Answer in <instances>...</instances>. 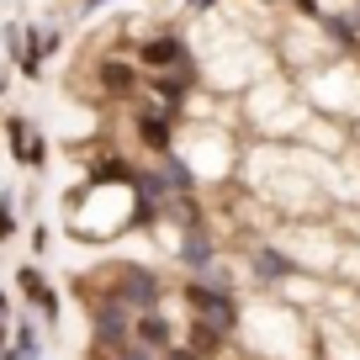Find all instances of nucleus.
<instances>
[{
    "instance_id": "1",
    "label": "nucleus",
    "mask_w": 360,
    "mask_h": 360,
    "mask_svg": "<svg viewBox=\"0 0 360 360\" xmlns=\"http://www.w3.org/2000/svg\"><path fill=\"white\" fill-rule=\"evenodd\" d=\"M90 281L101 286V292H112L127 313H148V307L165 302V281H159L148 265H112V270H101V276H90Z\"/></svg>"
},
{
    "instance_id": "2",
    "label": "nucleus",
    "mask_w": 360,
    "mask_h": 360,
    "mask_svg": "<svg viewBox=\"0 0 360 360\" xmlns=\"http://www.w3.org/2000/svg\"><path fill=\"white\" fill-rule=\"evenodd\" d=\"M133 64L143 69V75H159V69H202L196 53H191V43H186V32H175V27L138 37L133 43Z\"/></svg>"
},
{
    "instance_id": "3",
    "label": "nucleus",
    "mask_w": 360,
    "mask_h": 360,
    "mask_svg": "<svg viewBox=\"0 0 360 360\" xmlns=\"http://www.w3.org/2000/svg\"><path fill=\"white\" fill-rule=\"evenodd\" d=\"M180 297H186V307H191L202 323L223 328V334H233L238 328V297L228 281H186L180 286Z\"/></svg>"
},
{
    "instance_id": "4",
    "label": "nucleus",
    "mask_w": 360,
    "mask_h": 360,
    "mask_svg": "<svg viewBox=\"0 0 360 360\" xmlns=\"http://www.w3.org/2000/svg\"><path fill=\"white\" fill-rule=\"evenodd\" d=\"M175 127H180V112H169V106H159V101H133V138L148 154L165 159L169 148H175Z\"/></svg>"
},
{
    "instance_id": "5",
    "label": "nucleus",
    "mask_w": 360,
    "mask_h": 360,
    "mask_svg": "<svg viewBox=\"0 0 360 360\" xmlns=\"http://www.w3.org/2000/svg\"><path fill=\"white\" fill-rule=\"evenodd\" d=\"M96 75V90H101V101H122L133 106L138 96H143V69L133 64V58H101V64L90 69Z\"/></svg>"
},
{
    "instance_id": "6",
    "label": "nucleus",
    "mask_w": 360,
    "mask_h": 360,
    "mask_svg": "<svg viewBox=\"0 0 360 360\" xmlns=\"http://www.w3.org/2000/svg\"><path fill=\"white\" fill-rule=\"evenodd\" d=\"M6 143H11V159L22 169H43L48 165V138L37 133L22 112H6Z\"/></svg>"
},
{
    "instance_id": "7",
    "label": "nucleus",
    "mask_w": 360,
    "mask_h": 360,
    "mask_svg": "<svg viewBox=\"0 0 360 360\" xmlns=\"http://www.w3.org/2000/svg\"><path fill=\"white\" fill-rule=\"evenodd\" d=\"M16 286H22V297L32 302V313L53 328V323H58V292L43 281V270H37V265H22V270H16Z\"/></svg>"
},
{
    "instance_id": "8",
    "label": "nucleus",
    "mask_w": 360,
    "mask_h": 360,
    "mask_svg": "<svg viewBox=\"0 0 360 360\" xmlns=\"http://www.w3.org/2000/svg\"><path fill=\"white\" fill-rule=\"evenodd\" d=\"M133 345H143V349H169L175 345V323H169L159 307H148V313H133Z\"/></svg>"
},
{
    "instance_id": "9",
    "label": "nucleus",
    "mask_w": 360,
    "mask_h": 360,
    "mask_svg": "<svg viewBox=\"0 0 360 360\" xmlns=\"http://www.w3.org/2000/svg\"><path fill=\"white\" fill-rule=\"evenodd\" d=\"M249 265H255L259 281H286V276H297V265L281 255V249H270V244H259L255 255H249Z\"/></svg>"
},
{
    "instance_id": "10",
    "label": "nucleus",
    "mask_w": 360,
    "mask_h": 360,
    "mask_svg": "<svg viewBox=\"0 0 360 360\" xmlns=\"http://www.w3.org/2000/svg\"><path fill=\"white\" fill-rule=\"evenodd\" d=\"M16 64H22L27 79H43V32H37V27H27V43H22V53H16Z\"/></svg>"
},
{
    "instance_id": "11",
    "label": "nucleus",
    "mask_w": 360,
    "mask_h": 360,
    "mask_svg": "<svg viewBox=\"0 0 360 360\" xmlns=\"http://www.w3.org/2000/svg\"><path fill=\"white\" fill-rule=\"evenodd\" d=\"M16 233V207H11V196H0V244Z\"/></svg>"
},
{
    "instance_id": "12",
    "label": "nucleus",
    "mask_w": 360,
    "mask_h": 360,
    "mask_svg": "<svg viewBox=\"0 0 360 360\" xmlns=\"http://www.w3.org/2000/svg\"><path fill=\"white\" fill-rule=\"evenodd\" d=\"M159 360H207V355H196L191 345H169V349H159Z\"/></svg>"
},
{
    "instance_id": "13",
    "label": "nucleus",
    "mask_w": 360,
    "mask_h": 360,
    "mask_svg": "<svg viewBox=\"0 0 360 360\" xmlns=\"http://www.w3.org/2000/svg\"><path fill=\"white\" fill-rule=\"evenodd\" d=\"M286 6H292V11H302L307 22H318V16H323V11H318V0H286Z\"/></svg>"
},
{
    "instance_id": "14",
    "label": "nucleus",
    "mask_w": 360,
    "mask_h": 360,
    "mask_svg": "<svg viewBox=\"0 0 360 360\" xmlns=\"http://www.w3.org/2000/svg\"><path fill=\"white\" fill-rule=\"evenodd\" d=\"M6 318H11V302H6V286H0V323H6Z\"/></svg>"
},
{
    "instance_id": "15",
    "label": "nucleus",
    "mask_w": 360,
    "mask_h": 360,
    "mask_svg": "<svg viewBox=\"0 0 360 360\" xmlns=\"http://www.w3.org/2000/svg\"><path fill=\"white\" fill-rule=\"evenodd\" d=\"M186 6H191V11H212L217 0H186Z\"/></svg>"
},
{
    "instance_id": "16",
    "label": "nucleus",
    "mask_w": 360,
    "mask_h": 360,
    "mask_svg": "<svg viewBox=\"0 0 360 360\" xmlns=\"http://www.w3.org/2000/svg\"><path fill=\"white\" fill-rule=\"evenodd\" d=\"M96 360H122V355H96Z\"/></svg>"
},
{
    "instance_id": "17",
    "label": "nucleus",
    "mask_w": 360,
    "mask_h": 360,
    "mask_svg": "<svg viewBox=\"0 0 360 360\" xmlns=\"http://www.w3.org/2000/svg\"><path fill=\"white\" fill-rule=\"evenodd\" d=\"M355 27H360V11H355Z\"/></svg>"
}]
</instances>
